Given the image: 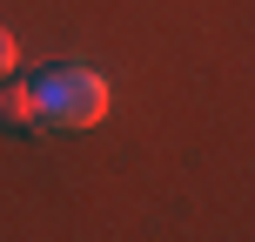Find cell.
<instances>
[{"label": "cell", "instance_id": "3957f363", "mask_svg": "<svg viewBox=\"0 0 255 242\" xmlns=\"http://www.w3.org/2000/svg\"><path fill=\"white\" fill-rule=\"evenodd\" d=\"M0 74H13V34L0 27Z\"/></svg>", "mask_w": 255, "mask_h": 242}, {"label": "cell", "instance_id": "6da1fadb", "mask_svg": "<svg viewBox=\"0 0 255 242\" xmlns=\"http://www.w3.org/2000/svg\"><path fill=\"white\" fill-rule=\"evenodd\" d=\"M34 108L54 128H94L108 115V81L94 67H54V74L34 81Z\"/></svg>", "mask_w": 255, "mask_h": 242}, {"label": "cell", "instance_id": "7a4b0ae2", "mask_svg": "<svg viewBox=\"0 0 255 242\" xmlns=\"http://www.w3.org/2000/svg\"><path fill=\"white\" fill-rule=\"evenodd\" d=\"M0 128H40L34 81H13V74H0Z\"/></svg>", "mask_w": 255, "mask_h": 242}]
</instances>
